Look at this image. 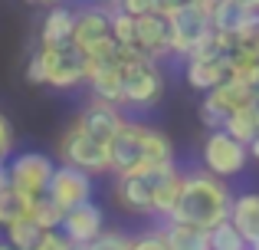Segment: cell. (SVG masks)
I'll list each match as a JSON object with an SVG mask.
<instances>
[{
    "label": "cell",
    "instance_id": "e575fe53",
    "mask_svg": "<svg viewBox=\"0 0 259 250\" xmlns=\"http://www.w3.org/2000/svg\"><path fill=\"white\" fill-rule=\"evenodd\" d=\"M246 152H249V158H256V161H259V132L253 135V141L246 145Z\"/></svg>",
    "mask_w": 259,
    "mask_h": 250
},
{
    "label": "cell",
    "instance_id": "836d02e7",
    "mask_svg": "<svg viewBox=\"0 0 259 250\" xmlns=\"http://www.w3.org/2000/svg\"><path fill=\"white\" fill-rule=\"evenodd\" d=\"M10 188V171H7V161L0 165V191H7Z\"/></svg>",
    "mask_w": 259,
    "mask_h": 250
},
{
    "label": "cell",
    "instance_id": "30bf717a",
    "mask_svg": "<svg viewBox=\"0 0 259 250\" xmlns=\"http://www.w3.org/2000/svg\"><path fill=\"white\" fill-rule=\"evenodd\" d=\"M171 165V161H167ZM161 168L164 165H154L141 174H118L115 181V198L125 211L132 214H151V204H154V188H158V178H161Z\"/></svg>",
    "mask_w": 259,
    "mask_h": 250
},
{
    "label": "cell",
    "instance_id": "9a60e30c",
    "mask_svg": "<svg viewBox=\"0 0 259 250\" xmlns=\"http://www.w3.org/2000/svg\"><path fill=\"white\" fill-rule=\"evenodd\" d=\"M108 7H82L76 10V26H72V43L82 53H89L92 46H99L102 40H108Z\"/></svg>",
    "mask_w": 259,
    "mask_h": 250
},
{
    "label": "cell",
    "instance_id": "4316f807",
    "mask_svg": "<svg viewBox=\"0 0 259 250\" xmlns=\"http://www.w3.org/2000/svg\"><path fill=\"white\" fill-rule=\"evenodd\" d=\"M132 247V237H125V234L118 231H102L99 237L89 244V250H128Z\"/></svg>",
    "mask_w": 259,
    "mask_h": 250
},
{
    "label": "cell",
    "instance_id": "f546056e",
    "mask_svg": "<svg viewBox=\"0 0 259 250\" xmlns=\"http://www.w3.org/2000/svg\"><path fill=\"white\" fill-rule=\"evenodd\" d=\"M118 10L132 13V17H145V13H154V0H118Z\"/></svg>",
    "mask_w": 259,
    "mask_h": 250
},
{
    "label": "cell",
    "instance_id": "7402d4cb",
    "mask_svg": "<svg viewBox=\"0 0 259 250\" xmlns=\"http://www.w3.org/2000/svg\"><path fill=\"white\" fill-rule=\"evenodd\" d=\"M4 227H7V244L13 250H33L36 240H39V234H43L36 224H33V218H20V221L4 224Z\"/></svg>",
    "mask_w": 259,
    "mask_h": 250
},
{
    "label": "cell",
    "instance_id": "f35d334b",
    "mask_svg": "<svg viewBox=\"0 0 259 250\" xmlns=\"http://www.w3.org/2000/svg\"><path fill=\"white\" fill-rule=\"evenodd\" d=\"M108 4H112V7H115V4H118V0H108Z\"/></svg>",
    "mask_w": 259,
    "mask_h": 250
},
{
    "label": "cell",
    "instance_id": "1f68e13d",
    "mask_svg": "<svg viewBox=\"0 0 259 250\" xmlns=\"http://www.w3.org/2000/svg\"><path fill=\"white\" fill-rule=\"evenodd\" d=\"M194 4H203V0H154V13H174L181 7H194Z\"/></svg>",
    "mask_w": 259,
    "mask_h": 250
},
{
    "label": "cell",
    "instance_id": "d6986e66",
    "mask_svg": "<svg viewBox=\"0 0 259 250\" xmlns=\"http://www.w3.org/2000/svg\"><path fill=\"white\" fill-rule=\"evenodd\" d=\"M230 221L233 227L246 237V244H253L259 237V194H240L230 204Z\"/></svg>",
    "mask_w": 259,
    "mask_h": 250
},
{
    "label": "cell",
    "instance_id": "cb8c5ba5",
    "mask_svg": "<svg viewBox=\"0 0 259 250\" xmlns=\"http://www.w3.org/2000/svg\"><path fill=\"white\" fill-rule=\"evenodd\" d=\"M210 250H249L246 237L233 227V221H220L217 227H210Z\"/></svg>",
    "mask_w": 259,
    "mask_h": 250
},
{
    "label": "cell",
    "instance_id": "3957f363",
    "mask_svg": "<svg viewBox=\"0 0 259 250\" xmlns=\"http://www.w3.org/2000/svg\"><path fill=\"white\" fill-rule=\"evenodd\" d=\"M89 56L76 43H59V46H39L30 56L26 79L33 86H53V89H76L85 83Z\"/></svg>",
    "mask_w": 259,
    "mask_h": 250
},
{
    "label": "cell",
    "instance_id": "9c48e42d",
    "mask_svg": "<svg viewBox=\"0 0 259 250\" xmlns=\"http://www.w3.org/2000/svg\"><path fill=\"white\" fill-rule=\"evenodd\" d=\"M203 168H207L210 174H217V178H236V174L246 168V145L243 141H236L233 135H227L223 128H210V135L203 138Z\"/></svg>",
    "mask_w": 259,
    "mask_h": 250
},
{
    "label": "cell",
    "instance_id": "83f0119b",
    "mask_svg": "<svg viewBox=\"0 0 259 250\" xmlns=\"http://www.w3.org/2000/svg\"><path fill=\"white\" fill-rule=\"evenodd\" d=\"M72 247H76V244H72V240L56 227V231H43V234H39V240H36L33 250H72Z\"/></svg>",
    "mask_w": 259,
    "mask_h": 250
},
{
    "label": "cell",
    "instance_id": "7a4b0ae2",
    "mask_svg": "<svg viewBox=\"0 0 259 250\" xmlns=\"http://www.w3.org/2000/svg\"><path fill=\"white\" fill-rule=\"evenodd\" d=\"M167 161H174L171 138L145 122L125 119V125L108 141V171L115 174H141L154 165H167Z\"/></svg>",
    "mask_w": 259,
    "mask_h": 250
},
{
    "label": "cell",
    "instance_id": "f1b7e54d",
    "mask_svg": "<svg viewBox=\"0 0 259 250\" xmlns=\"http://www.w3.org/2000/svg\"><path fill=\"white\" fill-rule=\"evenodd\" d=\"M128 250H167V244L161 237V231H145L138 237H132V247Z\"/></svg>",
    "mask_w": 259,
    "mask_h": 250
},
{
    "label": "cell",
    "instance_id": "6da1fadb",
    "mask_svg": "<svg viewBox=\"0 0 259 250\" xmlns=\"http://www.w3.org/2000/svg\"><path fill=\"white\" fill-rule=\"evenodd\" d=\"M230 204H233V194H230L227 181L210 174L207 168H197V171L181 174V191H177V201L164 221L197 224L210 231L230 218Z\"/></svg>",
    "mask_w": 259,
    "mask_h": 250
},
{
    "label": "cell",
    "instance_id": "5b68a950",
    "mask_svg": "<svg viewBox=\"0 0 259 250\" xmlns=\"http://www.w3.org/2000/svg\"><path fill=\"white\" fill-rule=\"evenodd\" d=\"M256 99H259L256 86H246V83H240V79H223L217 89L207 92V99H203V105H200V119H203L207 128H223V122H227L233 112L256 105Z\"/></svg>",
    "mask_w": 259,
    "mask_h": 250
},
{
    "label": "cell",
    "instance_id": "ac0fdd59",
    "mask_svg": "<svg viewBox=\"0 0 259 250\" xmlns=\"http://www.w3.org/2000/svg\"><path fill=\"white\" fill-rule=\"evenodd\" d=\"M164 237L167 250H210V231L197 224H181V221H167L164 227H158Z\"/></svg>",
    "mask_w": 259,
    "mask_h": 250
},
{
    "label": "cell",
    "instance_id": "d590c367",
    "mask_svg": "<svg viewBox=\"0 0 259 250\" xmlns=\"http://www.w3.org/2000/svg\"><path fill=\"white\" fill-rule=\"evenodd\" d=\"M30 4H39V7H56L59 0H30Z\"/></svg>",
    "mask_w": 259,
    "mask_h": 250
},
{
    "label": "cell",
    "instance_id": "8fae6325",
    "mask_svg": "<svg viewBox=\"0 0 259 250\" xmlns=\"http://www.w3.org/2000/svg\"><path fill=\"white\" fill-rule=\"evenodd\" d=\"M46 198L56 201L63 211L82 204V201H92V174L76 165H56L50 188H46Z\"/></svg>",
    "mask_w": 259,
    "mask_h": 250
},
{
    "label": "cell",
    "instance_id": "ba28073f",
    "mask_svg": "<svg viewBox=\"0 0 259 250\" xmlns=\"http://www.w3.org/2000/svg\"><path fill=\"white\" fill-rule=\"evenodd\" d=\"M7 171H10V188L23 198L36 201L46 194L50 188V178L56 171L50 155H39V152H23V155H13L7 161Z\"/></svg>",
    "mask_w": 259,
    "mask_h": 250
},
{
    "label": "cell",
    "instance_id": "44dd1931",
    "mask_svg": "<svg viewBox=\"0 0 259 250\" xmlns=\"http://www.w3.org/2000/svg\"><path fill=\"white\" fill-rule=\"evenodd\" d=\"M223 132L233 135V138H236V141H243V145H249V141H253V135L259 132V112H256V105L233 112V116L223 122Z\"/></svg>",
    "mask_w": 259,
    "mask_h": 250
},
{
    "label": "cell",
    "instance_id": "2e32d148",
    "mask_svg": "<svg viewBox=\"0 0 259 250\" xmlns=\"http://www.w3.org/2000/svg\"><path fill=\"white\" fill-rule=\"evenodd\" d=\"M230 79L227 56H187V86L197 92H210Z\"/></svg>",
    "mask_w": 259,
    "mask_h": 250
},
{
    "label": "cell",
    "instance_id": "484cf974",
    "mask_svg": "<svg viewBox=\"0 0 259 250\" xmlns=\"http://www.w3.org/2000/svg\"><path fill=\"white\" fill-rule=\"evenodd\" d=\"M63 207L56 204V201H50L43 194V198H36V204H33V211H30V218H33V224L39 227V231H56L59 224H63Z\"/></svg>",
    "mask_w": 259,
    "mask_h": 250
},
{
    "label": "cell",
    "instance_id": "4dcf8cb0",
    "mask_svg": "<svg viewBox=\"0 0 259 250\" xmlns=\"http://www.w3.org/2000/svg\"><path fill=\"white\" fill-rule=\"evenodd\" d=\"M10 152H13V128H10V122H7L4 116H0V165L10 158Z\"/></svg>",
    "mask_w": 259,
    "mask_h": 250
},
{
    "label": "cell",
    "instance_id": "d6a6232c",
    "mask_svg": "<svg viewBox=\"0 0 259 250\" xmlns=\"http://www.w3.org/2000/svg\"><path fill=\"white\" fill-rule=\"evenodd\" d=\"M236 7H243L246 13H259V0H233Z\"/></svg>",
    "mask_w": 259,
    "mask_h": 250
},
{
    "label": "cell",
    "instance_id": "8d00e7d4",
    "mask_svg": "<svg viewBox=\"0 0 259 250\" xmlns=\"http://www.w3.org/2000/svg\"><path fill=\"white\" fill-rule=\"evenodd\" d=\"M0 250H13L10 244H7V240H0Z\"/></svg>",
    "mask_w": 259,
    "mask_h": 250
},
{
    "label": "cell",
    "instance_id": "4fadbf2b",
    "mask_svg": "<svg viewBox=\"0 0 259 250\" xmlns=\"http://www.w3.org/2000/svg\"><path fill=\"white\" fill-rule=\"evenodd\" d=\"M105 214H102L99 204H92V201H82V204L69 207V211L63 214V224H59V231L66 234V237L72 240V244H92L95 237H99L102 231H105Z\"/></svg>",
    "mask_w": 259,
    "mask_h": 250
},
{
    "label": "cell",
    "instance_id": "5bb4252c",
    "mask_svg": "<svg viewBox=\"0 0 259 250\" xmlns=\"http://www.w3.org/2000/svg\"><path fill=\"white\" fill-rule=\"evenodd\" d=\"M76 122L85 128L92 138L99 141H112L115 132L125 125V116H121V105H112V102H102V99H89L85 109L76 116Z\"/></svg>",
    "mask_w": 259,
    "mask_h": 250
},
{
    "label": "cell",
    "instance_id": "277c9868",
    "mask_svg": "<svg viewBox=\"0 0 259 250\" xmlns=\"http://www.w3.org/2000/svg\"><path fill=\"white\" fill-rule=\"evenodd\" d=\"M118 56H121V105L151 109L154 102H161L164 76L154 66V59H148L135 46H118Z\"/></svg>",
    "mask_w": 259,
    "mask_h": 250
},
{
    "label": "cell",
    "instance_id": "7c38bea8",
    "mask_svg": "<svg viewBox=\"0 0 259 250\" xmlns=\"http://www.w3.org/2000/svg\"><path fill=\"white\" fill-rule=\"evenodd\" d=\"M135 46H138L148 59H154V63L171 56V26H167L164 13L135 17Z\"/></svg>",
    "mask_w": 259,
    "mask_h": 250
},
{
    "label": "cell",
    "instance_id": "52a82bcc",
    "mask_svg": "<svg viewBox=\"0 0 259 250\" xmlns=\"http://www.w3.org/2000/svg\"><path fill=\"white\" fill-rule=\"evenodd\" d=\"M59 158H63V165H76L89 174H102L108 171V141L92 138L79 122H72L59 135Z\"/></svg>",
    "mask_w": 259,
    "mask_h": 250
},
{
    "label": "cell",
    "instance_id": "e0dca14e",
    "mask_svg": "<svg viewBox=\"0 0 259 250\" xmlns=\"http://www.w3.org/2000/svg\"><path fill=\"white\" fill-rule=\"evenodd\" d=\"M72 26H76V10L63 4L50 7V13L43 17V26H39V46L72 43Z\"/></svg>",
    "mask_w": 259,
    "mask_h": 250
},
{
    "label": "cell",
    "instance_id": "74e56055",
    "mask_svg": "<svg viewBox=\"0 0 259 250\" xmlns=\"http://www.w3.org/2000/svg\"><path fill=\"white\" fill-rule=\"evenodd\" d=\"M249 250H259V237H256V240H253V244H249Z\"/></svg>",
    "mask_w": 259,
    "mask_h": 250
},
{
    "label": "cell",
    "instance_id": "603a6c76",
    "mask_svg": "<svg viewBox=\"0 0 259 250\" xmlns=\"http://www.w3.org/2000/svg\"><path fill=\"white\" fill-rule=\"evenodd\" d=\"M33 204H36V201L17 194L13 188L0 191V224H13V221H20V218H30Z\"/></svg>",
    "mask_w": 259,
    "mask_h": 250
},
{
    "label": "cell",
    "instance_id": "ffe728a7",
    "mask_svg": "<svg viewBox=\"0 0 259 250\" xmlns=\"http://www.w3.org/2000/svg\"><path fill=\"white\" fill-rule=\"evenodd\" d=\"M227 69H230V79H240V83L259 89V53L230 50L227 53Z\"/></svg>",
    "mask_w": 259,
    "mask_h": 250
},
{
    "label": "cell",
    "instance_id": "d4e9b609",
    "mask_svg": "<svg viewBox=\"0 0 259 250\" xmlns=\"http://www.w3.org/2000/svg\"><path fill=\"white\" fill-rule=\"evenodd\" d=\"M108 33H112V40L118 46H135V17L118 10V7H108Z\"/></svg>",
    "mask_w": 259,
    "mask_h": 250
},
{
    "label": "cell",
    "instance_id": "8992f818",
    "mask_svg": "<svg viewBox=\"0 0 259 250\" xmlns=\"http://www.w3.org/2000/svg\"><path fill=\"white\" fill-rule=\"evenodd\" d=\"M167 26H171V53L187 59L210 40L213 26H210V10L203 4L181 7V10L167 13Z\"/></svg>",
    "mask_w": 259,
    "mask_h": 250
}]
</instances>
